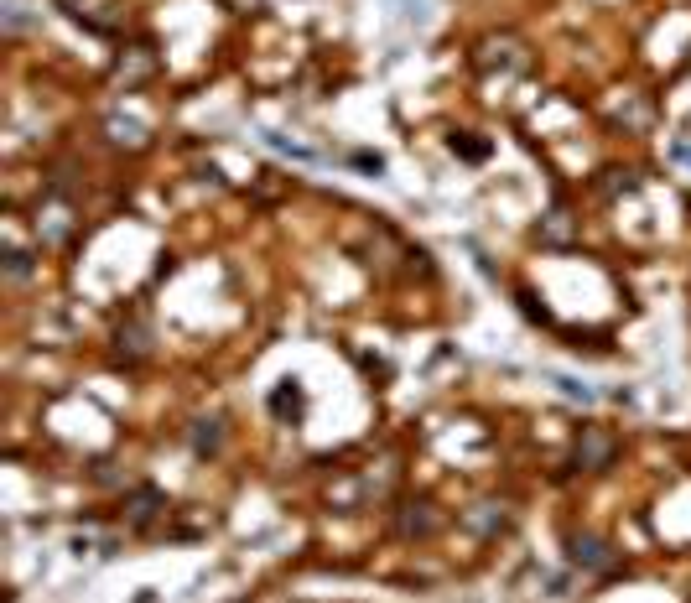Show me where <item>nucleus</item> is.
<instances>
[{
	"instance_id": "nucleus-1",
	"label": "nucleus",
	"mask_w": 691,
	"mask_h": 603,
	"mask_svg": "<svg viewBox=\"0 0 691 603\" xmlns=\"http://www.w3.org/2000/svg\"><path fill=\"white\" fill-rule=\"evenodd\" d=\"M567 562L582 572H608L614 567V552H608V541H598V536H567Z\"/></svg>"
},
{
	"instance_id": "nucleus-2",
	"label": "nucleus",
	"mask_w": 691,
	"mask_h": 603,
	"mask_svg": "<svg viewBox=\"0 0 691 603\" xmlns=\"http://www.w3.org/2000/svg\"><path fill=\"white\" fill-rule=\"evenodd\" d=\"M614 453H619V442L608 437V432H598V427H588V432H582V442H577V463L593 468V474L614 463Z\"/></svg>"
},
{
	"instance_id": "nucleus-3",
	"label": "nucleus",
	"mask_w": 691,
	"mask_h": 603,
	"mask_svg": "<svg viewBox=\"0 0 691 603\" xmlns=\"http://www.w3.org/2000/svg\"><path fill=\"white\" fill-rule=\"evenodd\" d=\"M271 406H276V416H302V396H297V390H276Z\"/></svg>"
},
{
	"instance_id": "nucleus-4",
	"label": "nucleus",
	"mask_w": 691,
	"mask_h": 603,
	"mask_svg": "<svg viewBox=\"0 0 691 603\" xmlns=\"http://www.w3.org/2000/svg\"><path fill=\"white\" fill-rule=\"evenodd\" d=\"M453 151H463L468 162H484V156H489V146H484V141H468V136H453Z\"/></svg>"
}]
</instances>
